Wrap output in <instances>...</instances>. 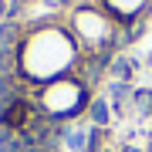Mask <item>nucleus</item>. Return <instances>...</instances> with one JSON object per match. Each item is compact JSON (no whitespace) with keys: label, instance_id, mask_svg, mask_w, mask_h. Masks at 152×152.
Listing matches in <instances>:
<instances>
[{"label":"nucleus","instance_id":"obj_2","mask_svg":"<svg viewBox=\"0 0 152 152\" xmlns=\"http://www.w3.org/2000/svg\"><path fill=\"white\" fill-rule=\"evenodd\" d=\"M88 115H91L95 129H102V125L108 122V105H105V102H91V105H88Z\"/></svg>","mask_w":152,"mask_h":152},{"label":"nucleus","instance_id":"obj_1","mask_svg":"<svg viewBox=\"0 0 152 152\" xmlns=\"http://www.w3.org/2000/svg\"><path fill=\"white\" fill-rule=\"evenodd\" d=\"M88 95H91V91H88L85 85H78L75 78L68 75V78H58V81L41 85L37 105H41L44 115H51L54 122H61V118H75V115L88 112V105H91Z\"/></svg>","mask_w":152,"mask_h":152}]
</instances>
